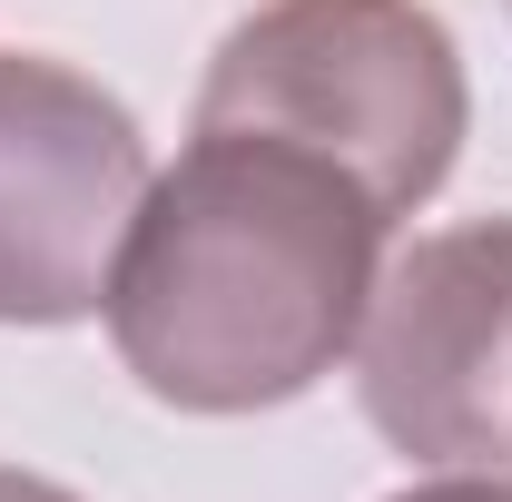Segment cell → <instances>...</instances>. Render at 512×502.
<instances>
[{"instance_id": "1", "label": "cell", "mask_w": 512, "mask_h": 502, "mask_svg": "<svg viewBox=\"0 0 512 502\" xmlns=\"http://www.w3.org/2000/svg\"><path fill=\"white\" fill-rule=\"evenodd\" d=\"M384 217L335 158L197 128L148 178L109 266V345L178 414H266L316 394L375 306Z\"/></svg>"}, {"instance_id": "2", "label": "cell", "mask_w": 512, "mask_h": 502, "mask_svg": "<svg viewBox=\"0 0 512 502\" xmlns=\"http://www.w3.org/2000/svg\"><path fill=\"white\" fill-rule=\"evenodd\" d=\"M197 128H256L335 158L384 217H414L453 178L473 89L424 0H266L197 79Z\"/></svg>"}, {"instance_id": "3", "label": "cell", "mask_w": 512, "mask_h": 502, "mask_svg": "<svg viewBox=\"0 0 512 502\" xmlns=\"http://www.w3.org/2000/svg\"><path fill=\"white\" fill-rule=\"evenodd\" d=\"M355 394L404 463L512 483V217L414 237L375 276Z\"/></svg>"}, {"instance_id": "4", "label": "cell", "mask_w": 512, "mask_h": 502, "mask_svg": "<svg viewBox=\"0 0 512 502\" xmlns=\"http://www.w3.org/2000/svg\"><path fill=\"white\" fill-rule=\"evenodd\" d=\"M148 197V138L40 50H0V325H79Z\"/></svg>"}, {"instance_id": "5", "label": "cell", "mask_w": 512, "mask_h": 502, "mask_svg": "<svg viewBox=\"0 0 512 502\" xmlns=\"http://www.w3.org/2000/svg\"><path fill=\"white\" fill-rule=\"evenodd\" d=\"M394 502H512L503 473H453V483H414V493H394Z\"/></svg>"}, {"instance_id": "6", "label": "cell", "mask_w": 512, "mask_h": 502, "mask_svg": "<svg viewBox=\"0 0 512 502\" xmlns=\"http://www.w3.org/2000/svg\"><path fill=\"white\" fill-rule=\"evenodd\" d=\"M0 502H79L69 483H50V473H20V463H0Z\"/></svg>"}]
</instances>
